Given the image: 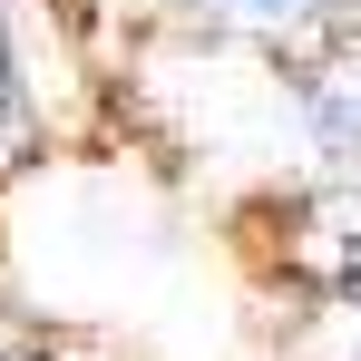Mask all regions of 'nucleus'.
Segmentation results:
<instances>
[{
  "mask_svg": "<svg viewBox=\"0 0 361 361\" xmlns=\"http://www.w3.org/2000/svg\"><path fill=\"white\" fill-rule=\"evenodd\" d=\"M302 127L332 147V157H361V49H332L302 78Z\"/></svg>",
  "mask_w": 361,
  "mask_h": 361,
  "instance_id": "1",
  "label": "nucleus"
},
{
  "mask_svg": "<svg viewBox=\"0 0 361 361\" xmlns=\"http://www.w3.org/2000/svg\"><path fill=\"white\" fill-rule=\"evenodd\" d=\"M215 20H235L254 39H302V30H322L332 20V0H205Z\"/></svg>",
  "mask_w": 361,
  "mask_h": 361,
  "instance_id": "2",
  "label": "nucleus"
},
{
  "mask_svg": "<svg viewBox=\"0 0 361 361\" xmlns=\"http://www.w3.org/2000/svg\"><path fill=\"white\" fill-rule=\"evenodd\" d=\"M0 108H10V39H0Z\"/></svg>",
  "mask_w": 361,
  "mask_h": 361,
  "instance_id": "3",
  "label": "nucleus"
},
{
  "mask_svg": "<svg viewBox=\"0 0 361 361\" xmlns=\"http://www.w3.org/2000/svg\"><path fill=\"white\" fill-rule=\"evenodd\" d=\"M0 361H30V352H0Z\"/></svg>",
  "mask_w": 361,
  "mask_h": 361,
  "instance_id": "4",
  "label": "nucleus"
}]
</instances>
